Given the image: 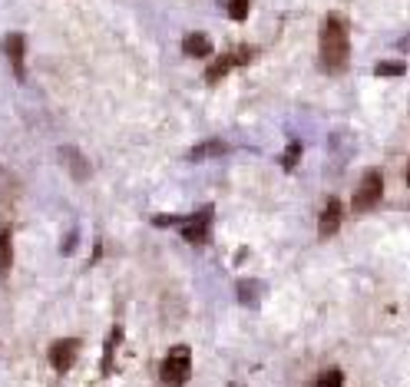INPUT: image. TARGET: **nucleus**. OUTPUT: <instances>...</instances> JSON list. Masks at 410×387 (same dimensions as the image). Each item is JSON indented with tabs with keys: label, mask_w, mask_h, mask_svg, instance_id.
Wrapping results in <instances>:
<instances>
[{
	"label": "nucleus",
	"mask_w": 410,
	"mask_h": 387,
	"mask_svg": "<svg viewBox=\"0 0 410 387\" xmlns=\"http://www.w3.org/2000/svg\"><path fill=\"white\" fill-rule=\"evenodd\" d=\"M249 0H228V17H232V20H245V17H249Z\"/></svg>",
	"instance_id": "ddd939ff"
},
{
	"label": "nucleus",
	"mask_w": 410,
	"mask_h": 387,
	"mask_svg": "<svg viewBox=\"0 0 410 387\" xmlns=\"http://www.w3.org/2000/svg\"><path fill=\"white\" fill-rule=\"evenodd\" d=\"M225 152V146L222 142H205V146H199V149L189 152V159H205V156H222Z\"/></svg>",
	"instance_id": "9d476101"
},
{
	"label": "nucleus",
	"mask_w": 410,
	"mask_h": 387,
	"mask_svg": "<svg viewBox=\"0 0 410 387\" xmlns=\"http://www.w3.org/2000/svg\"><path fill=\"white\" fill-rule=\"evenodd\" d=\"M380 195H384V179H380V172L367 169L361 185H357V192H354V209H361V212L374 209V205L380 202Z\"/></svg>",
	"instance_id": "7ed1b4c3"
},
{
	"label": "nucleus",
	"mask_w": 410,
	"mask_h": 387,
	"mask_svg": "<svg viewBox=\"0 0 410 387\" xmlns=\"http://www.w3.org/2000/svg\"><path fill=\"white\" fill-rule=\"evenodd\" d=\"M314 387H344V374H341V371H324V374L314 381Z\"/></svg>",
	"instance_id": "9b49d317"
},
{
	"label": "nucleus",
	"mask_w": 410,
	"mask_h": 387,
	"mask_svg": "<svg viewBox=\"0 0 410 387\" xmlns=\"http://www.w3.org/2000/svg\"><path fill=\"white\" fill-rule=\"evenodd\" d=\"M23 47H27V43H23L20 33H11V37L4 40V54H7V60L13 63V73L20 76V80H23V73H27V70H23Z\"/></svg>",
	"instance_id": "0eeeda50"
},
{
	"label": "nucleus",
	"mask_w": 410,
	"mask_h": 387,
	"mask_svg": "<svg viewBox=\"0 0 410 387\" xmlns=\"http://www.w3.org/2000/svg\"><path fill=\"white\" fill-rule=\"evenodd\" d=\"M337 228H341V202L337 199H328V205H324V212H321V222H318V235L331 238Z\"/></svg>",
	"instance_id": "423d86ee"
},
{
	"label": "nucleus",
	"mask_w": 410,
	"mask_h": 387,
	"mask_svg": "<svg viewBox=\"0 0 410 387\" xmlns=\"http://www.w3.org/2000/svg\"><path fill=\"white\" fill-rule=\"evenodd\" d=\"M11 269V232H0V271Z\"/></svg>",
	"instance_id": "f8f14e48"
},
{
	"label": "nucleus",
	"mask_w": 410,
	"mask_h": 387,
	"mask_svg": "<svg viewBox=\"0 0 410 387\" xmlns=\"http://www.w3.org/2000/svg\"><path fill=\"white\" fill-rule=\"evenodd\" d=\"M189 374H192V355H189L185 344H179V348H173V351L166 355L159 377L166 387H182L185 381H189Z\"/></svg>",
	"instance_id": "f03ea898"
},
{
	"label": "nucleus",
	"mask_w": 410,
	"mask_h": 387,
	"mask_svg": "<svg viewBox=\"0 0 410 387\" xmlns=\"http://www.w3.org/2000/svg\"><path fill=\"white\" fill-rule=\"evenodd\" d=\"M404 179H407V185H410V169H407V176H404Z\"/></svg>",
	"instance_id": "a211bd4d"
},
{
	"label": "nucleus",
	"mask_w": 410,
	"mask_h": 387,
	"mask_svg": "<svg viewBox=\"0 0 410 387\" xmlns=\"http://www.w3.org/2000/svg\"><path fill=\"white\" fill-rule=\"evenodd\" d=\"M404 70H407L404 63H390V60H387V63H378V66H374V73H378V76H400Z\"/></svg>",
	"instance_id": "4468645a"
},
{
	"label": "nucleus",
	"mask_w": 410,
	"mask_h": 387,
	"mask_svg": "<svg viewBox=\"0 0 410 387\" xmlns=\"http://www.w3.org/2000/svg\"><path fill=\"white\" fill-rule=\"evenodd\" d=\"M298 156H302V142H292L288 152H285V159H281V166H285V169H294V159H298Z\"/></svg>",
	"instance_id": "2eb2a0df"
},
{
	"label": "nucleus",
	"mask_w": 410,
	"mask_h": 387,
	"mask_svg": "<svg viewBox=\"0 0 410 387\" xmlns=\"http://www.w3.org/2000/svg\"><path fill=\"white\" fill-rule=\"evenodd\" d=\"M76 351H80V341H76V338L54 341V348H50V364H54L56 371H70L76 361Z\"/></svg>",
	"instance_id": "39448f33"
},
{
	"label": "nucleus",
	"mask_w": 410,
	"mask_h": 387,
	"mask_svg": "<svg viewBox=\"0 0 410 387\" xmlns=\"http://www.w3.org/2000/svg\"><path fill=\"white\" fill-rule=\"evenodd\" d=\"M182 50L189 56H209L212 54V40H209L205 33H189V37L182 40Z\"/></svg>",
	"instance_id": "6e6552de"
},
{
	"label": "nucleus",
	"mask_w": 410,
	"mask_h": 387,
	"mask_svg": "<svg viewBox=\"0 0 410 387\" xmlns=\"http://www.w3.org/2000/svg\"><path fill=\"white\" fill-rule=\"evenodd\" d=\"M63 159H66V166H70V172H73V179H80V183H83V179L89 176L87 159H83L76 149H63Z\"/></svg>",
	"instance_id": "1a4fd4ad"
},
{
	"label": "nucleus",
	"mask_w": 410,
	"mask_h": 387,
	"mask_svg": "<svg viewBox=\"0 0 410 387\" xmlns=\"http://www.w3.org/2000/svg\"><path fill=\"white\" fill-rule=\"evenodd\" d=\"M351 43H347V20L341 13H328L321 23V60L328 70H344Z\"/></svg>",
	"instance_id": "f257e3e1"
},
{
	"label": "nucleus",
	"mask_w": 410,
	"mask_h": 387,
	"mask_svg": "<svg viewBox=\"0 0 410 387\" xmlns=\"http://www.w3.org/2000/svg\"><path fill=\"white\" fill-rule=\"evenodd\" d=\"M238 298H242V301H255V298H259V291H255V285L242 281V285H238Z\"/></svg>",
	"instance_id": "f3484780"
},
{
	"label": "nucleus",
	"mask_w": 410,
	"mask_h": 387,
	"mask_svg": "<svg viewBox=\"0 0 410 387\" xmlns=\"http://www.w3.org/2000/svg\"><path fill=\"white\" fill-rule=\"evenodd\" d=\"M209 226H212V209H202L199 215L185 219V228H182L185 242H192V245H202L205 238H209Z\"/></svg>",
	"instance_id": "20e7f679"
},
{
	"label": "nucleus",
	"mask_w": 410,
	"mask_h": 387,
	"mask_svg": "<svg viewBox=\"0 0 410 387\" xmlns=\"http://www.w3.org/2000/svg\"><path fill=\"white\" fill-rule=\"evenodd\" d=\"M152 222H156V226H185L182 215H156Z\"/></svg>",
	"instance_id": "dca6fc26"
}]
</instances>
